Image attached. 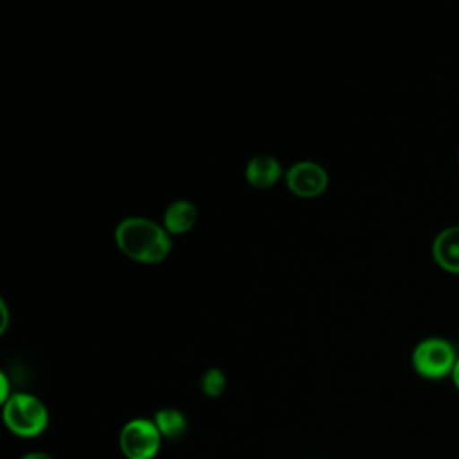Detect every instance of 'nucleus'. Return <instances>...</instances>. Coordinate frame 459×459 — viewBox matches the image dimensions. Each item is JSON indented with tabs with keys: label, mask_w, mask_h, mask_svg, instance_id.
Wrapping results in <instances>:
<instances>
[{
	"label": "nucleus",
	"mask_w": 459,
	"mask_h": 459,
	"mask_svg": "<svg viewBox=\"0 0 459 459\" xmlns=\"http://www.w3.org/2000/svg\"><path fill=\"white\" fill-rule=\"evenodd\" d=\"M115 240L129 258L145 264L163 260L172 247L170 233L165 226L142 215L122 219L115 228Z\"/></svg>",
	"instance_id": "1"
},
{
	"label": "nucleus",
	"mask_w": 459,
	"mask_h": 459,
	"mask_svg": "<svg viewBox=\"0 0 459 459\" xmlns=\"http://www.w3.org/2000/svg\"><path fill=\"white\" fill-rule=\"evenodd\" d=\"M0 384H2V391H0V400H2V403L13 394L11 391H9V378H7V375H5V371H0Z\"/></svg>",
	"instance_id": "11"
},
{
	"label": "nucleus",
	"mask_w": 459,
	"mask_h": 459,
	"mask_svg": "<svg viewBox=\"0 0 459 459\" xmlns=\"http://www.w3.org/2000/svg\"><path fill=\"white\" fill-rule=\"evenodd\" d=\"M18 459H54V457H52L50 454L43 452V450H32V452L23 454V455L18 457Z\"/></svg>",
	"instance_id": "12"
},
{
	"label": "nucleus",
	"mask_w": 459,
	"mask_h": 459,
	"mask_svg": "<svg viewBox=\"0 0 459 459\" xmlns=\"http://www.w3.org/2000/svg\"><path fill=\"white\" fill-rule=\"evenodd\" d=\"M197 219V208L188 199H176L169 203L163 213V226L169 233L188 231Z\"/></svg>",
	"instance_id": "8"
},
{
	"label": "nucleus",
	"mask_w": 459,
	"mask_h": 459,
	"mask_svg": "<svg viewBox=\"0 0 459 459\" xmlns=\"http://www.w3.org/2000/svg\"><path fill=\"white\" fill-rule=\"evenodd\" d=\"M432 258L443 271L459 274V224L446 226L434 237Z\"/></svg>",
	"instance_id": "6"
},
{
	"label": "nucleus",
	"mask_w": 459,
	"mask_h": 459,
	"mask_svg": "<svg viewBox=\"0 0 459 459\" xmlns=\"http://www.w3.org/2000/svg\"><path fill=\"white\" fill-rule=\"evenodd\" d=\"M2 418L9 432L23 439L43 434L50 420L43 400L27 391H16L2 403Z\"/></svg>",
	"instance_id": "2"
},
{
	"label": "nucleus",
	"mask_w": 459,
	"mask_h": 459,
	"mask_svg": "<svg viewBox=\"0 0 459 459\" xmlns=\"http://www.w3.org/2000/svg\"><path fill=\"white\" fill-rule=\"evenodd\" d=\"M161 441L163 437L151 418H131L118 434V446L126 459H154Z\"/></svg>",
	"instance_id": "4"
},
{
	"label": "nucleus",
	"mask_w": 459,
	"mask_h": 459,
	"mask_svg": "<svg viewBox=\"0 0 459 459\" xmlns=\"http://www.w3.org/2000/svg\"><path fill=\"white\" fill-rule=\"evenodd\" d=\"M457 163H459V151H457Z\"/></svg>",
	"instance_id": "14"
},
{
	"label": "nucleus",
	"mask_w": 459,
	"mask_h": 459,
	"mask_svg": "<svg viewBox=\"0 0 459 459\" xmlns=\"http://www.w3.org/2000/svg\"><path fill=\"white\" fill-rule=\"evenodd\" d=\"M199 385H201V391L206 394V396H212V398H217L224 393L226 389V375L221 368H208L203 375H201V380H199Z\"/></svg>",
	"instance_id": "10"
},
{
	"label": "nucleus",
	"mask_w": 459,
	"mask_h": 459,
	"mask_svg": "<svg viewBox=\"0 0 459 459\" xmlns=\"http://www.w3.org/2000/svg\"><path fill=\"white\" fill-rule=\"evenodd\" d=\"M285 183L294 194L303 197H314L326 188L328 174L317 161L299 160L287 169Z\"/></svg>",
	"instance_id": "5"
},
{
	"label": "nucleus",
	"mask_w": 459,
	"mask_h": 459,
	"mask_svg": "<svg viewBox=\"0 0 459 459\" xmlns=\"http://www.w3.org/2000/svg\"><path fill=\"white\" fill-rule=\"evenodd\" d=\"M452 382H454V385H455L457 391H459V357H457V362H455L454 371H452Z\"/></svg>",
	"instance_id": "13"
},
{
	"label": "nucleus",
	"mask_w": 459,
	"mask_h": 459,
	"mask_svg": "<svg viewBox=\"0 0 459 459\" xmlns=\"http://www.w3.org/2000/svg\"><path fill=\"white\" fill-rule=\"evenodd\" d=\"M455 346L445 337H425L421 339L411 355L412 369L427 380H443L452 377L454 366L457 362Z\"/></svg>",
	"instance_id": "3"
},
{
	"label": "nucleus",
	"mask_w": 459,
	"mask_h": 459,
	"mask_svg": "<svg viewBox=\"0 0 459 459\" xmlns=\"http://www.w3.org/2000/svg\"><path fill=\"white\" fill-rule=\"evenodd\" d=\"M152 420L163 439H179L188 429V420L178 407H161L154 412Z\"/></svg>",
	"instance_id": "9"
},
{
	"label": "nucleus",
	"mask_w": 459,
	"mask_h": 459,
	"mask_svg": "<svg viewBox=\"0 0 459 459\" xmlns=\"http://www.w3.org/2000/svg\"><path fill=\"white\" fill-rule=\"evenodd\" d=\"M246 179L256 188H267L283 174L281 163L271 154H256L246 163Z\"/></svg>",
	"instance_id": "7"
}]
</instances>
